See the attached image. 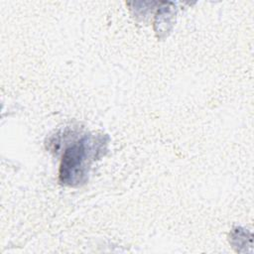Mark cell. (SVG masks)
<instances>
[{"mask_svg": "<svg viewBox=\"0 0 254 254\" xmlns=\"http://www.w3.org/2000/svg\"><path fill=\"white\" fill-rule=\"evenodd\" d=\"M103 136L86 135L67 147L59 170V180L63 185L75 187L83 184L91 163L105 148Z\"/></svg>", "mask_w": 254, "mask_h": 254, "instance_id": "6da1fadb", "label": "cell"}, {"mask_svg": "<svg viewBox=\"0 0 254 254\" xmlns=\"http://www.w3.org/2000/svg\"><path fill=\"white\" fill-rule=\"evenodd\" d=\"M249 232H245L243 230H241L240 228L234 229L232 231L231 234V243L233 245V247H237V251L241 252V248L245 247V251H247L246 249V245H247V240H252V236L249 235V237H247V234Z\"/></svg>", "mask_w": 254, "mask_h": 254, "instance_id": "7a4b0ae2", "label": "cell"}]
</instances>
